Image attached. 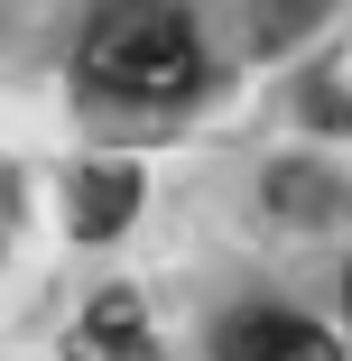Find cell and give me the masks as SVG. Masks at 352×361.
Segmentation results:
<instances>
[{"mask_svg": "<svg viewBox=\"0 0 352 361\" xmlns=\"http://www.w3.org/2000/svg\"><path fill=\"white\" fill-rule=\"evenodd\" d=\"M84 84L111 102H186L204 84V37L176 0H102L84 28Z\"/></svg>", "mask_w": 352, "mask_h": 361, "instance_id": "6da1fadb", "label": "cell"}, {"mask_svg": "<svg viewBox=\"0 0 352 361\" xmlns=\"http://www.w3.org/2000/svg\"><path fill=\"white\" fill-rule=\"evenodd\" d=\"M223 361H343L324 324L288 315V306H260V315H232L223 324Z\"/></svg>", "mask_w": 352, "mask_h": 361, "instance_id": "7a4b0ae2", "label": "cell"}, {"mask_svg": "<svg viewBox=\"0 0 352 361\" xmlns=\"http://www.w3.org/2000/svg\"><path fill=\"white\" fill-rule=\"evenodd\" d=\"M65 361H158L149 315H139L130 287H111V297H93V306H84V324H75V343H65Z\"/></svg>", "mask_w": 352, "mask_h": 361, "instance_id": "3957f363", "label": "cell"}, {"mask_svg": "<svg viewBox=\"0 0 352 361\" xmlns=\"http://www.w3.org/2000/svg\"><path fill=\"white\" fill-rule=\"evenodd\" d=\"M84 204H75V232H121L130 223V195H139V176L130 167H84V185H75Z\"/></svg>", "mask_w": 352, "mask_h": 361, "instance_id": "277c9868", "label": "cell"}]
</instances>
